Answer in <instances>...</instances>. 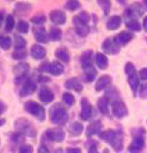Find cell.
<instances>
[{
  "instance_id": "1",
  "label": "cell",
  "mask_w": 147,
  "mask_h": 153,
  "mask_svg": "<svg viewBox=\"0 0 147 153\" xmlns=\"http://www.w3.org/2000/svg\"><path fill=\"white\" fill-rule=\"evenodd\" d=\"M100 138L107 142L116 152L123 149V133L120 130H106L100 134Z\"/></svg>"
},
{
  "instance_id": "2",
  "label": "cell",
  "mask_w": 147,
  "mask_h": 153,
  "mask_svg": "<svg viewBox=\"0 0 147 153\" xmlns=\"http://www.w3.org/2000/svg\"><path fill=\"white\" fill-rule=\"evenodd\" d=\"M68 117V114H67V110H65L60 103H56L54 105L53 107L50 108V119L54 124H61L67 120Z\"/></svg>"
},
{
  "instance_id": "3",
  "label": "cell",
  "mask_w": 147,
  "mask_h": 153,
  "mask_svg": "<svg viewBox=\"0 0 147 153\" xmlns=\"http://www.w3.org/2000/svg\"><path fill=\"white\" fill-rule=\"evenodd\" d=\"M25 107H26V111H28L30 114L34 115V116H36L40 121L45 120V110H44V107H42L41 105H39L35 101H28L25 105Z\"/></svg>"
},
{
  "instance_id": "4",
  "label": "cell",
  "mask_w": 147,
  "mask_h": 153,
  "mask_svg": "<svg viewBox=\"0 0 147 153\" xmlns=\"http://www.w3.org/2000/svg\"><path fill=\"white\" fill-rule=\"evenodd\" d=\"M16 125L18 128V131L22 133L23 135H31V137H34L35 135V130H34V128H32V125L30 123H28L27 120H25V119H21V120H18L16 123Z\"/></svg>"
},
{
  "instance_id": "5",
  "label": "cell",
  "mask_w": 147,
  "mask_h": 153,
  "mask_svg": "<svg viewBox=\"0 0 147 153\" xmlns=\"http://www.w3.org/2000/svg\"><path fill=\"white\" fill-rule=\"evenodd\" d=\"M111 111H113V115L114 116H116V117H124L127 116V107H125V105L123 103L122 101H113L111 103Z\"/></svg>"
},
{
  "instance_id": "6",
  "label": "cell",
  "mask_w": 147,
  "mask_h": 153,
  "mask_svg": "<svg viewBox=\"0 0 147 153\" xmlns=\"http://www.w3.org/2000/svg\"><path fill=\"white\" fill-rule=\"evenodd\" d=\"M45 137L47 138L49 140H53V142H61L64 139V131L61 129H50L45 133Z\"/></svg>"
},
{
  "instance_id": "7",
  "label": "cell",
  "mask_w": 147,
  "mask_h": 153,
  "mask_svg": "<svg viewBox=\"0 0 147 153\" xmlns=\"http://www.w3.org/2000/svg\"><path fill=\"white\" fill-rule=\"evenodd\" d=\"M102 50L107 52V54H118L119 52V45L115 42V40L107 38L102 44Z\"/></svg>"
},
{
  "instance_id": "8",
  "label": "cell",
  "mask_w": 147,
  "mask_h": 153,
  "mask_svg": "<svg viewBox=\"0 0 147 153\" xmlns=\"http://www.w3.org/2000/svg\"><path fill=\"white\" fill-rule=\"evenodd\" d=\"M28 70H30V65L26 63H21V64L14 66L13 71H14V74L17 75V82H21V79L25 78L28 73Z\"/></svg>"
},
{
  "instance_id": "9",
  "label": "cell",
  "mask_w": 147,
  "mask_h": 153,
  "mask_svg": "<svg viewBox=\"0 0 147 153\" xmlns=\"http://www.w3.org/2000/svg\"><path fill=\"white\" fill-rule=\"evenodd\" d=\"M145 147V139L142 135H136L133 142L129 146V152L131 153H138L142 151V148Z\"/></svg>"
},
{
  "instance_id": "10",
  "label": "cell",
  "mask_w": 147,
  "mask_h": 153,
  "mask_svg": "<svg viewBox=\"0 0 147 153\" xmlns=\"http://www.w3.org/2000/svg\"><path fill=\"white\" fill-rule=\"evenodd\" d=\"M39 97L41 100V102L50 103V102H53V100H54V94H53V92H51L49 88L41 87L40 91H39Z\"/></svg>"
},
{
  "instance_id": "11",
  "label": "cell",
  "mask_w": 147,
  "mask_h": 153,
  "mask_svg": "<svg viewBox=\"0 0 147 153\" xmlns=\"http://www.w3.org/2000/svg\"><path fill=\"white\" fill-rule=\"evenodd\" d=\"M142 13H143V9L140 4H133L131 8H128L125 10V17L128 18H137L142 16Z\"/></svg>"
},
{
  "instance_id": "12",
  "label": "cell",
  "mask_w": 147,
  "mask_h": 153,
  "mask_svg": "<svg viewBox=\"0 0 147 153\" xmlns=\"http://www.w3.org/2000/svg\"><path fill=\"white\" fill-rule=\"evenodd\" d=\"M92 54L93 52L91 50H88V51H84L82 56H81V64H82V68L84 70L92 66Z\"/></svg>"
},
{
  "instance_id": "13",
  "label": "cell",
  "mask_w": 147,
  "mask_h": 153,
  "mask_svg": "<svg viewBox=\"0 0 147 153\" xmlns=\"http://www.w3.org/2000/svg\"><path fill=\"white\" fill-rule=\"evenodd\" d=\"M31 55L36 60H41L46 56V50L40 45H34L31 49Z\"/></svg>"
},
{
  "instance_id": "14",
  "label": "cell",
  "mask_w": 147,
  "mask_h": 153,
  "mask_svg": "<svg viewBox=\"0 0 147 153\" xmlns=\"http://www.w3.org/2000/svg\"><path fill=\"white\" fill-rule=\"evenodd\" d=\"M35 89H36V83L34 82V80L28 79V80H26V82H25V84H23V87L21 89V93L19 94L23 97V96H27V94L34 93Z\"/></svg>"
},
{
  "instance_id": "15",
  "label": "cell",
  "mask_w": 147,
  "mask_h": 153,
  "mask_svg": "<svg viewBox=\"0 0 147 153\" xmlns=\"http://www.w3.org/2000/svg\"><path fill=\"white\" fill-rule=\"evenodd\" d=\"M34 35H35V38L39 42H47L49 41V35H47V32L42 27H35Z\"/></svg>"
},
{
  "instance_id": "16",
  "label": "cell",
  "mask_w": 147,
  "mask_h": 153,
  "mask_svg": "<svg viewBox=\"0 0 147 153\" xmlns=\"http://www.w3.org/2000/svg\"><path fill=\"white\" fill-rule=\"evenodd\" d=\"M91 115H92V107H91V105L87 102L86 98H83L82 100V111H81V117H82L83 120H88Z\"/></svg>"
},
{
  "instance_id": "17",
  "label": "cell",
  "mask_w": 147,
  "mask_h": 153,
  "mask_svg": "<svg viewBox=\"0 0 147 153\" xmlns=\"http://www.w3.org/2000/svg\"><path fill=\"white\" fill-rule=\"evenodd\" d=\"M50 19L55 25H63L65 22V14L61 10H53L50 13Z\"/></svg>"
},
{
  "instance_id": "18",
  "label": "cell",
  "mask_w": 147,
  "mask_h": 153,
  "mask_svg": "<svg viewBox=\"0 0 147 153\" xmlns=\"http://www.w3.org/2000/svg\"><path fill=\"white\" fill-rule=\"evenodd\" d=\"M90 21V16L86 12H82L79 16L73 18V23L75 25V27H81V26H87V23Z\"/></svg>"
},
{
  "instance_id": "19",
  "label": "cell",
  "mask_w": 147,
  "mask_h": 153,
  "mask_svg": "<svg viewBox=\"0 0 147 153\" xmlns=\"http://www.w3.org/2000/svg\"><path fill=\"white\" fill-rule=\"evenodd\" d=\"M101 126H102L101 121H93L92 124H90V126L87 128V130H86V135L90 138V137H92L93 134H100Z\"/></svg>"
},
{
  "instance_id": "20",
  "label": "cell",
  "mask_w": 147,
  "mask_h": 153,
  "mask_svg": "<svg viewBox=\"0 0 147 153\" xmlns=\"http://www.w3.org/2000/svg\"><path fill=\"white\" fill-rule=\"evenodd\" d=\"M110 84H111V76H109V75H102V76H100V79H98L97 83H96V91H102V89H105V88L109 87Z\"/></svg>"
},
{
  "instance_id": "21",
  "label": "cell",
  "mask_w": 147,
  "mask_h": 153,
  "mask_svg": "<svg viewBox=\"0 0 147 153\" xmlns=\"http://www.w3.org/2000/svg\"><path fill=\"white\" fill-rule=\"evenodd\" d=\"M132 37L133 36H132V33H129V32H120L114 40H115L118 45H125L132 40Z\"/></svg>"
},
{
  "instance_id": "22",
  "label": "cell",
  "mask_w": 147,
  "mask_h": 153,
  "mask_svg": "<svg viewBox=\"0 0 147 153\" xmlns=\"http://www.w3.org/2000/svg\"><path fill=\"white\" fill-rule=\"evenodd\" d=\"M65 88L74 89V91H77V92H81V91H82V84H81V82L77 78H70L65 82Z\"/></svg>"
},
{
  "instance_id": "23",
  "label": "cell",
  "mask_w": 147,
  "mask_h": 153,
  "mask_svg": "<svg viewBox=\"0 0 147 153\" xmlns=\"http://www.w3.org/2000/svg\"><path fill=\"white\" fill-rule=\"evenodd\" d=\"M120 23H122V18L119 16H113V17L109 18L106 26H107L109 30H116V28L120 26Z\"/></svg>"
},
{
  "instance_id": "24",
  "label": "cell",
  "mask_w": 147,
  "mask_h": 153,
  "mask_svg": "<svg viewBox=\"0 0 147 153\" xmlns=\"http://www.w3.org/2000/svg\"><path fill=\"white\" fill-rule=\"evenodd\" d=\"M128 82H129V84H131V88H132V91H133V93H136L137 92V88L140 87V76H137V74H136V71L133 74H131L129 76H128Z\"/></svg>"
},
{
  "instance_id": "25",
  "label": "cell",
  "mask_w": 147,
  "mask_h": 153,
  "mask_svg": "<svg viewBox=\"0 0 147 153\" xmlns=\"http://www.w3.org/2000/svg\"><path fill=\"white\" fill-rule=\"evenodd\" d=\"M64 71V66L61 65L59 61H53L50 65V73L54 74V75H59Z\"/></svg>"
},
{
  "instance_id": "26",
  "label": "cell",
  "mask_w": 147,
  "mask_h": 153,
  "mask_svg": "<svg viewBox=\"0 0 147 153\" xmlns=\"http://www.w3.org/2000/svg\"><path fill=\"white\" fill-rule=\"evenodd\" d=\"M107 57L104 55V54H96V64H97V66L100 69H106L107 68Z\"/></svg>"
},
{
  "instance_id": "27",
  "label": "cell",
  "mask_w": 147,
  "mask_h": 153,
  "mask_svg": "<svg viewBox=\"0 0 147 153\" xmlns=\"http://www.w3.org/2000/svg\"><path fill=\"white\" fill-rule=\"evenodd\" d=\"M82 130H83V126H82V124L78 121L72 123L69 126V133L73 134V135H79V134L82 133Z\"/></svg>"
},
{
  "instance_id": "28",
  "label": "cell",
  "mask_w": 147,
  "mask_h": 153,
  "mask_svg": "<svg viewBox=\"0 0 147 153\" xmlns=\"http://www.w3.org/2000/svg\"><path fill=\"white\" fill-rule=\"evenodd\" d=\"M97 106H98V110H100L102 114L106 115L109 112V100L106 97H101L97 102Z\"/></svg>"
},
{
  "instance_id": "29",
  "label": "cell",
  "mask_w": 147,
  "mask_h": 153,
  "mask_svg": "<svg viewBox=\"0 0 147 153\" xmlns=\"http://www.w3.org/2000/svg\"><path fill=\"white\" fill-rule=\"evenodd\" d=\"M96 78V69L95 68H88L84 70V80L86 82H92V80Z\"/></svg>"
},
{
  "instance_id": "30",
  "label": "cell",
  "mask_w": 147,
  "mask_h": 153,
  "mask_svg": "<svg viewBox=\"0 0 147 153\" xmlns=\"http://www.w3.org/2000/svg\"><path fill=\"white\" fill-rule=\"evenodd\" d=\"M55 55H56L58 59H60L61 61H64V63H68V61H69V54L67 52V50L59 49V50L55 51Z\"/></svg>"
},
{
  "instance_id": "31",
  "label": "cell",
  "mask_w": 147,
  "mask_h": 153,
  "mask_svg": "<svg viewBox=\"0 0 147 153\" xmlns=\"http://www.w3.org/2000/svg\"><path fill=\"white\" fill-rule=\"evenodd\" d=\"M0 46L3 47V49L8 50L9 47L12 46V38L9 36H5V35H1L0 36Z\"/></svg>"
},
{
  "instance_id": "32",
  "label": "cell",
  "mask_w": 147,
  "mask_h": 153,
  "mask_svg": "<svg viewBox=\"0 0 147 153\" xmlns=\"http://www.w3.org/2000/svg\"><path fill=\"white\" fill-rule=\"evenodd\" d=\"M14 42H16V49L17 50H23L25 49V46H26V41H25V38H23L22 36H16L14 37Z\"/></svg>"
},
{
  "instance_id": "33",
  "label": "cell",
  "mask_w": 147,
  "mask_h": 153,
  "mask_svg": "<svg viewBox=\"0 0 147 153\" xmlns=\"http://www.w3.org/2000/svg\"><path fill=\"white\" fill-rule=\"evenodd\" d=\"M50 38L53 41H58L61 38V31L59 28H51L50 30Z\"/></svg>"
},
{
  "instance_id": "34",
  "label": "cell",
  "mask_w": 147,
  "mask_h": 153,
  "mask_svg": "<svg viewBox=\"0 0 147 153\" xmlns=\"http://www.w3.org/2000/svg\"><path fill=\"white\" fill-rule=\"evenodd\" d=\"M63 101L65 105H68V106H72V105H74V96L70 94L69 92L64 93L63 94Z\"/></svg>"
},
{
  "instance_id": "35",
  "label": "cell",
  "mask_w": 147,
  "mask_h": 153,
  "mask_svg": "<svg viewBox=\"0 0 147 153\" xmlns=\"http://www.w3.org/2000/svg\"><path fill=\"white\" fill-rule=\"evenodd\" d=\"M127 27L129 28V30H132V31H140L141 30V25L137 21H134V19L128 21L127 22Z\"/></svg>"
},
{
  "instance_id": "36",
  "label": "cell",
  "mask_w": 147,
  "mask_h": 153,
  "mask_svg": "<svg viewBox=\"0 0 147 153\" xmlns=\"http://www.w3.org/2000/svg\"><path fill=\"white\" fill-rule=\"evenodd\" d=\"M18 32H21V33H27L28 30H30V27H28V23L25 22V21H21V22H18Z\"/></svg>"
},
{
  "instance_id": "37",
  "label": "cell",
  "mask_w": 147,
  "mask_h": 153,
  "mask_svg": "<svg viewBox=\"0 0 147 153\" xmlns=\"http://www.w3.org/2000/svg\"><path fill=\"white\" fill-rule=\"evenodd\" d=\"M26 55H27V52H26V50L23 49V50H16L13 52V59H16V60H18V59H25L26 57Z\"/></svg>"
},
{
  "instance_id": "38",
  "label": "cell",
  "mask_w": 147,
  "mask_h": 153,
  "mask_svg": "<svg viewBox=\"0 0 147 153\" xmlns=\"http://www.w3.org/2000/svg\"><path fill=\"white\" fill-rule=\"evenodd\" d=\"M14 28V18H13V16H9L7 17V21H5V30L7 31H12Z\"/></svg>"
},
{
  "instance_id": "39",
  "label": "cell",
  "mask_w": 147,
  "mask_h": 153,
  "mask_svg": "<svg viewBox=\"0 0 147 153\" xmlns=\"http://www.w3.org/2000/svg\"><path fill=\"white\" fill-rule=\"evenodd\" d=\"M75 31L79 36H87V33L90 32L88 26H81V27H75Z\"/></svg>"
},
{
  "instance_id": "40",
  "label": "cell",
  "mask_w": 147,
  "mask_h": 153,
  "mask_svg": "<svg viewBox=\"0 0 147 153\" xmlns=\"http://www.w3.org/2000/svg\"><path fill=\"white\" fill-rule=\"evenodd\" d=\"M81 7L79 1H68L65 4V8L68 9V10H75V9H78Z\"/></svg>"
},
{
  "instance_id": "41",
  "label": "cell",
  "mask_w": 147,
  "mask_h": 153,
  "mask_svg": "<svg viewBox=\"0 0 147 153\" xmlns=\"http://www.w3.org/2000/svg\"><path fill=\"white\" fill-rule=\"evenodd\" d=\"M98 5H100L104 12H105V14L109 13V10H110V7H111V3L110 1H104V0H101V1H98Z\"/></svg>"
},
{
  "instance_id": "42",
  "label": "cell",
  "mask_w": 147,
  "mask_h": 153,
  "mask_svg": "<svg viewBox=\"0 0 147 153\" xmlns=\"http://www.w3.org/2000/svg\"><path fill=\"white\" fill-rule=\"evenodd\" d=\"M34 23H36V25H44L45 23V21H46V18L44 17V16H35V17H32V19H31Z\"/></svg>"
},
{
  "instance_id": "43",
  "label": "cell",
  "mask_w": 147,
  "mask_h": 153,
  "mask_svg": "<svg viewBox=\"0 0 147 153\" xmlns=\"http://www.w3.org/2000/svg\"><path fill=\"white\" fill-rule=\"evenodd\" d=\"M105 97L107 98V97H111V98H115V101H118V97H119V93H118V91L115 89V88H111L110 91H107L106 92V96Z\"/></svg>"
},
{
  "instance_id": "44",
  "label": "cell",
  "mask_w": 147,
  "mask_h": 153,
  "mask_svg": "<svg viewBox=\"0 0 147 153\" xmlns=\"http://www.w3.org/2000/svg\"><path fill=\"white\" fill-rule=\"evenodd\" d=\"M12 139L13 142H16V143H21L25 140V135H23L22 133H16V134H13L12 135Z\"/></svg>"
},
{
  "instance_id": "45",
  "label": "cell",
  "mask_w": 147,
  "mask_h": 153,
  "mask_svg": "<svg viewBox=\"0 0 147 153\" xmlns=\"http://www.w3.org/2000/svg\"><path fill=\"white\" fill-rule=\"evenodd\" d=\"M140 97L142 98H147V83L146 84H142L140 87Z\"/></svg>"
},
{
  "instance_id": "46",
  "label": "cell",
  "mask_w": 147,
  "mask_h": 153,
  "mask_svg": "<svg viewBox=\"0 0 147 153\" xmlns=\"http://www.w3.org/2000/svg\"><path fill=\"white\" fill-rule=\"evenodd\" d=\"M136 71V69H134V65L132 64V63H127L125 64V73L128 74V75H131V74H133Z\"/></svg>"
},
{
  "instance_id": "47",
  "label": "cell",
  "mask_w": 147,
  "mask_h": 153,
  "mask_svg": "<svg viewBox=\"0 0 147 153\" xmlns=\"http://www.w3.org/2000/svg\"><path fill=\"white\" fill-rule=\"evenodd\" d=\"M19 153H34V149L31 146H22L19 148Z\"/></svg>"
},
{
  "instance_id": "48",
  "label": "cell",
  "mask_w": 147,
  "mask_h": 153,
  "mask_svg": "<svg viewBox=\"0 0 147 153\" xmlns=\"http://www.w3.org/2000/svg\"><path fill=\"white\" fill-rule=\"evenodd\" d=\"M140 78L143 80H147V68H143L140 70Z\"/></svg>"
},
{
  "instance_id": "49",
  "label": "cell",
  "mask_w": 147,
  "mask_h": 153,
  "mask_svg": "<svg viewBox=\"0 0 147 153\" xmlns=\"http://www.w3.org/2000/svg\"><path fill=\"white\" fill-rule=\"evenodd\" d=\"M50 65H51V63H44L41 65L40 70L41 71H50Z\"/></svg>"
},
{
  "instance_id": "50",
  "label": "cell",
  "mask_w": 147,
  "mask_h": 153,
  "mask_svg": "<svg viewBox=\"0 0 147 153\" xmlns=\"http://www.w3.org/2000/svg\"><path fill=\"white\" fill-rule=\"evenodd\" d=\"M67 153H81V149L79 148H68Z\"/></svg>"
},
{
  "instance_id": "51",
  "label": "cell",
  "mask_w": 147,
  "mask_h": 153,
  "mask_svg": "<svg viewBox=\"0 0 147 153\" xmlns=\"http://www.w3.org/2000/svg\"><path fill=\"white\" fill-rule=\"evenodd\" d=\"M5 107H7L5 103H4L3 101H0V115H1L4 111H5Z\"/></svg>"
},
{
  "instance_id": "52",
  "label": "cell",
  "mask_w": 147,
  "mask_h": 153,
  "mask_svg": "<svg viewBox=\"0 0 147 153\" xmlns=\"http://www.w3.org/2000/svg\"><path fill=\"white\" fill-rule=\"evenodd\" d=\"M88 153H98L97 152V148H96V144H93L92 147H90V152Z\"/></svg>"
},
{
  "instance_id": "53",
  "label": "cell",
  "mask_w": 147,
  "mask_h": 153,
  "mask_svg": "<svg viewBox=\"0 0 147 153\" xmlns=\"http://www.w3.org/2000/svg\"><path fill=\"white\" fill-rule=\"evenodd\" d=\"M40 153H49V151L46 149L45 146H41V147H40Z\"/></svg>"
},
{
  "instance_id": "54",
  "label": "cell",
  "mask_w": 147,
  "mask_h": 153,
  "mask_svg": "<svg viewBox=\"0 0 147 153\" xmlns=\"http://www.w3.org/2000/svg\"><path fill=\"white\" fill-rule=\"evenodd\" d=\"M143 28H145V31L147 32V17H145V19H143Z\"/></svg>"
},
{
  "instance_id": "55",
  "label": "cell",
  "mask_w": 147,
  "mask_h": 153,
  "mask_svg": "<svg viewBox=\"0 0 147 153\" xmlns=\"http://www.w3.org/2000/svg\"><path fill=\"white\" fill-rule=\"evenodd\" d=\"M1 23H3V13L0 12V27H1Z\"/></svg>"
},
{
  "instance_id": "56",
  "label": "cell",
  "mask_w": 147,
  "mask_h": 153,
  "mask_svg": "<svg viewBox=\"0 0 147 153\" xmlns=\"http://www.w3.org/2000/svg\"><path fill=\"white\" fill-rule=\"evenodd\" d=\"M4 123H5V120H4V119H0V126L4 125Z\"/></svg>"
},
{
  "instance_id": "57",
  "label": "cell",
  "mask_w": 147,
  "mask_h": 153,
  "mask_svg": "<svg viewBox=\"0 0 147 153\" xmlns=\"http://www.w3.org/2000/svg\"><path fill=\"white\" fill-rule=\"evenodd\" d=\"M143 9H146V10H147V0H146V1H143Z\"/></svg>"
}]
</instances>
